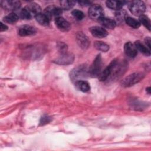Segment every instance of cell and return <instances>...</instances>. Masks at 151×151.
Returning <instances> with one entry per match:
<instances>
[{
  "mask_svg": "<svg viewBox=\"0 0 151 151\" xmlns=\"http://www.w3.org/2000/svg\"><path fill=\"white\" fill-rule=\"evenodd\" d=\"M110 63L111 64V68L108 79L111 81L119 78L124 74L128 68V64L125 60L119 61L115 59Z\"/></svg>",
  "mask_w": 151,
  "mask_h": 151,
  "instance_id": "obj_1",
  "label": "cell"
},
{
  "mask_svg": "<svg viewBox=\"0 0 151 151\" xmlns=\"http://www.w3.org/2000/svg\"><path fill=\"white\" fill-rule=\"evenodd\" d=\"M89 76L88 68L86 64H81L73 68L70 73V79L74 83Z\"/></svg>",
  "mask_w": 151,
  "mask_h": 151,
  "instance_id": "obj_2",
  "label": "cell"
},
{
  "mask_svg": "<svg viewBox=\"0 0 151 151\" xmlns=\"http://www.w3.org/2000/svg\"><path fill=\"white\" fill-rule=\"evenodd\" d=\"M103 62L102 58L100 55H98L94 60L93 63L88 68L89 76L93 77H98L101 71H102Z\"/></svg>",
  "mask_w": 151,
  "mask_h": 151,
  "instance_id": "obj_3",
  "label": "cell"
},
{
  "mask_svg": "<svg viewBox=\"0 0 151 151\" xmlns=\"http://www.w3.org/2000/svg\"><path fill=\"white\" fill-rule=\"evenodd\" d=\"M145 77L144 74L140 72L132 73L125 77L122 81V85L123 87H130L141 81Z\"/></svg>",
  "mask_w": 151,
  "mask_h": 151,
  "instance_id": "obj_4",
  "label": "cell"
},
{
  "mask_svg": "<svg viewBox=\"0 0 151 151\" xmlns=\"http://www.w3.org/2000/svg\"><path fill=\"white\" fill-rule=\"evenodd\" d=\"M129 9L132 14L139 17L145 12L146 5L142 1H133L129 4Z\"/></svg>",
  "mask_w": 151,
  "mask_h": 151,
  "instance_id": "obj_5",
  "label": "cell"
},
{
  "mask_svg": "<svg viewBox=\"0 0 151 151\" xmlns=\"http://www.w3.org/2000/svg\"><path fill=\"white\" fill-rule=\"evenodd\" d=\"M88 15L93 20L99 21L104 17V11L102 7L99 4H92L88 9Z\"/></svg>",
  "mask_w": 151,
  "mask_h": 151,
  "instance_id": "obj_6",
  "label": "cell"
},
{
  "mask_svg": "<svg viewBox=\"0 0 151 151\" xmlns=\"http://www.w3.org/2000/svg\"><path fill=\"white\" fill-rule=\"evenodd\" d=\"M74 60V56L71 53L67 52L62 53L61 55L54 60V62L60 65H68L71 64Z\"/></svg>",
  "mask_w": 151,
  "mask_h": 151,
  "instance_id": "obj_7",
  "label": "cell"
},
{
  "mask_svg": "<svg viewBox=\"0 0 151 151\" xmlns=\"http://www.w3.org/2000/svg\"><path fill=\"white\" fill-rule=\"evenodd\" d=\"M62 12L61 8L55 5H50L45 8L44 14H45L50 19H51L52 18L55 19L56 18L60 17Z\"/></svg>",
  "mask_w": 151,
  "mask_h": 151,
  "instance_id": "obj_8",
  "label": "cell"
},
{
  "mask_svg": "<svg viewBox=\"0 0 151 151\" xmlns=\"http://www.w3.org/2000/svg\"><path fill=\"white\" fill-rule=\"evenodd\" d=\"M1 5L5 10L9 11H17L20 8L21 3L18 1H1Z\"/></svg>",
  "mask_w": 151,
  "mask_h": 151,
  "instance_id": "obj_9",
  "label": "cell"
},
{
  "mask_svg": "<svg viewBox=\"0 0 151 151\" xmlns=\"http://www.w3.org/2000/svg\"><path fill=\"white\" fill-rule=\"evenodd\" d=\"M56 27L61 31H68L71 29L70 24L62 17H58L54 19Z\"/></svg>",
  "mask_w": 151,
  "mask_h": 151,
  "instance_id": "obj_10",
  "label": "cell"
},
{
  "mask_svg": "<svg viewBox=\"0 0 151 151\" xmlns=\"http://www.w3.org/2000/svg\"><path fill=\"white\" fill-rule=\"evenodd\" d=\"M18 34L22 37L34 35L37 32L36 28L31 25H23L18 29Z\"/></svg>",
  "mask_w": 151,
  "mask_h": 151,
  "instance_id": "obj_11",
  "label": "cell"
},
{
  "mask_svg": "<svg viewBox=\"0 0 151 151\" xmlns=\"http://www.w3.org/2000/svg\"><path fill=\"white\" fill-rule=\"evenodd\" d=\"M90 32L94 37L101 38H104L108 35L107 31L103 27L99 26H93L90 28Z\"/></svg>",
  "mask_w": 151,
  "mask_h": 151,
  "instance_id": "obj_12",
  "label": "cell"
},
{
  "mask_svg": "<svg viewBox=\"0 0 151 151\" xmlns=\"http://www.w3.org/2000/svg\"><path fill=\"white\" fill-rule=\"evenodd\" d=\"M25 8L32 18L35 17L38 14H40L41 11L40 6L35 2H31L28 4Z\"/></svg>",
  "mask_w": 151,
  "mask_h": 151,
  "instance_id": "obj_13",
  "label": "cell"
},
{
  "mask_svg": "<svg viewBox=\"0 0 151 151\" xmlns=\"http://www.w3.org/2000/svg\"><path fill=\"white\" fill-rule=\"evenodd\" d=\"M77 41L78 45L83 49H86L89 46L90 41L88 37L82 32L77 33Z\"/></svg>",
  "mask_w": 151,
  "mask_h": 151,
  "instance_id": "obj_14",
  "label": "cell"
},
{
  "mask_svg": "<svg viewBox=\"0 0 151 151\" xmlns=\"http://www.w3.org/2000/svg\"><path fill=\"white\" fill-rule=\"evenodd\" d=\"M124 51L125 54L131 58L135 57L137 54V50L134 44L131 42H127L124 44Z\"/></svg>",
  "mask_w": 151,
  "mask_h": 151,
  "instance_id": "obj_15",
  "label": "cell"
},
{
  "mask_svg": "<svg viewBox=\"0 0 151 151\" xmlns=\"http://www.w3.org/2000/svg\"><path fill=\"white\" fill-rule=\"evenodd\" d=\"M99 22L101 24L102 26L108 29H114L116 25V22L114 20L105 17H103L102 18H101L99 21Z\"/></svg>",
  "mask_w": 151,
  "mask_h": 151,
  "instance_id": "obj_16",
  "label": "cell"
},
{
  "mask_svg": "<svg viewBox=\"0 0 151 151\" xmlns=\"http://www.w3.org/2000/svg\"><path fill=\"white\" fill-rule=\"evenodd\" d=\"M134 44L137 50L139 51L143 54H144L146 56H149L150 55V50L147 47L146 45H145L140 41L138 40V41H135Z\"/></svg>",
  "mask_w": 151,
  "mask_h": 151,
  "instance_id": "obj_17",
  "label": "cell"
},
{
  "mask_svg": "<svg viewBox=\"0 0 151 151\" xmlns=\"http://www.w3.org/2000/svg\"><path fill=\"white\" fill-rule=\"evenodd\" d=\"M75 86L77 89L83 92H87L90 89L89 83L85 80H78L75 82Z\"/></svg>",
  "mask_w": 151,
  "mask_h": 151,
  "instance_id": "obj_18",
  "label": "cell"
},
{
  "mask_svg": "<svg viewBox=\"0 0 151 151\" xmlns=\"http://www.w3.org/2000/svg\"><path fill=\"white\" fill-rule=\"evenodd\" d=\"M124 2L122 1H107L106 2V6L111 9L119 11L122 9Z\"/></svg>",
  "mask_w": 151,
  "mask_h": 151,
  "instance_id": "obj_19",
  "label": "cell"
},
{
  "mask_svg": "<svg viewBox=\"0 0 151 151\" xmlns=\"http://www.w3.org/2000/svg\"><path fill=\"white\" fill-rule=\"evenodd\" d=\"M35 19L36 21L39 23V24H40L42 26H47L49 25L50 24V19H49V18L45 14H42L40 13L39 14H38L35 17Z\"/></svg>",
  "mask_w": 151,
  "mask_h": 151,
  "instance_id": "obj_20",
  "label": "cell"
},
{
  "mask_svg": "<svg viewBox=\"0 0 151 151\" xmlns=\"http://www.w3.org/2000/svg\"><path fill=\"white\" fill-rule=\"evenodd\" d=\"M111 68V63H110V64L109 65H107L103 70H102L101 71V73H100V74L98 76V78L100 81H104L108 79V78L110 76V74Z\"/></svg>",
  "mask_w": 151,
  "mask_h": 151,
  "instance_id": "obj_21",
  "label": "cell"
},
{
  "mask_svg": "<svg viewBox=\"0 0 151 151\" xmlns=\"http://www.w3.org/2000/svg\"><path fill=\"white\" fill-rule=\"evenodd\" d=\"M124 20L126 21V23L133 28L137 29L140 26V23L139 22V21L136 19L135 18H132L131 17L126 15L124 18Z\"/></svg>",
  "mask_w": 151,
  "mask_h": 151,
  "instance_id": "obj_22",
  "label": "cell"
},
{
  "mask_svg": "<svg viewBox=\"0 0 151 151\" xmlns=\"http://www.w3.org/2000/svg\"><path fill=\"white\" fill-rule=\"evenodd\" d=\"M19 16L17 14L14 12H11L8 15H6L5 17H4L3 18V21L6 23L12 24L17 22Z\"/></svg>",
  "mask_w": 151,
  "mask_h": 151,
  "instance_id": "obj_23",
  "label": "cell"
},
{
  "mask_svg": "<svg viewBox=\"0 0 151 151\" xmlns=\"http://www.w3.org/2000/svg\"><path fill=\"white\" fill-rule=\"evenodd\" d=\"M139 22L143 25L149 31L150 30L151 28V22L149 18L145 15H142L139 16Z\"/></svg>",
  "mask_w": 151,
  "mask_h": 151,
  "instance_id": "obj_24",
  "label": "cell"
},
{
  "mask_svg": "<svg viewBox=\"0 0 151 151\" xmlns=\"http://www.w3.org/2000/svg\"><path fill=\"white\" fill-rule=\"evenodd\" d=\"M94 45L97 50L102 52H107L109 50V45L102 41H96Z\"/></svg>",
  "mask_w": 151,
  "mask_h": 151,
  "instance_id": "obj_25",
  "label": "cell"
},
{
  "mask_svg": "<svg viewBox=\"0 0 151 151\" xmlns=\"http://www.w3.org/2000/svg\"><path fill=\"white\" fill-rule=\"evenodd\" d=\"M61 8L65 10L71 9L75 5L76 2L73 1H68V0H63L60 2Z\"/></svg>",
  "mask_w": 151,
  "mask_h": 151,
  "instance_id": "obj_26",
  "label": "cell"
},
{
  "mask_svg": "<svg viewBox=\"0 0 151 151\" xmlns=\"http://www.w3.org/2000/svg\"><path fill=\"white\" fill-rule=\"evenodd\" d=\"M71 15L77 20L80 21L83 19L84 17V13L78 9H74L71 11Z\"/></svg>",
  "mask_w": 151,
  "mask_h": 151,
  "instance_id": "obj_27",
  "label": "cell"
},
{
  "mask_svg": "<svg viewBox=\"0 0 151 151\" xmlns=\"http://www.w3.org/2000/svg\"><path fill=\"white\" fill-rule=\"evenodd\" d=\"M19 17H20L21 19H31L32 17L29 14V13L27 12V11L25 9V8H23L20 10L19 12Z\"/></svg>",
  "mask_w": 151,
  "mask_h": 151,
  "instance_id": "obj_28",
  "label": "cell"
},
{
  "mask_svg": "<svg viewBox=\"0 0 151 151\" xmlns=\"http://www.w3.org/2000/svg\"><path fill=\"white\" fill-rule=\"evenodd\" d=\"M57 47L58 51L60 52L61 54L67 52V46L65 43H64L63 42H58L57 45Z\"/></svg>",
  "mask_w": 151,
  "mask_h": 151,
  "instance_id": "obj_29",
  "label": "cell"
},
{
  "mask_svg": "<svg viewBox=\"0 0 151 151\" xmlns=\"http://www.w3.org/2000/svg\"><path fill=\"white\" fill-rule=\"evenodd\" d=\"M51 121V119L50 117H48V116H44L41 118L40 120V124L42 125H44L45 124H47L48 123H49Z\"/></svg>",
  "mask_w": 151,
  "mask_h": 151,
  "instance_id": "obj_30",
  "label": "cell"
},
{
  "mask_svg": "<svg viewBox=\"0 0 151 151\" xmlns=\"http://www.w3.org/2000/svg\"><path fill=\"white\" fill-rule=\"evenodd\" d=\"M145 42L147 47L150 50V43H151V40L149 37H146L145 39Z\"/></svg>",
  "mask_w": 151,
  "mask_h": 151,
  "instance_id": "obj_31",
  "label": "cell"
},
{
  "mask_svg": "<svg viewBox=\"0 0 151 151\" xmlns=\"http://www.w3.org/2000/svg\"><path fill=\"white\" fill-rule=\"evenodd\" d=\"M7 29H8V27L5 24H3L2 22H1L0 23V31H5Z\"/></svg>",
  "mask_w": 151,
  "mask_h": 151,
  "instance_id": "obj_32",
  "label": "cell"
},
{
  "mask_svg": "<svg viewBox=\"0 0 151 151\" xmlns=\"http://www.w3.org/2000/svg\"><path fill=\"white\" fill-rule=\"evenodd\" d=\"M78 3L82 5V6H88V5H90L91 4V2L90 1H79Z\"/></svg>",
  "mask_w": 151,
  "mask_h": 151,
  "instance_id": "obj_33",
  "label": "cell"
},
{
  "mask_svg": "<svg viewBox=\"0 0 151 151\" xmlns=\"http://www.w3.org/2000/svg\"><path fill=\"white\" fill-rule=\"evenodd\" d=\"M150 91H151V90H150V87L146 88V91L147 92L148 94H150Z\"/></svg>",
  "mask_w": 151,
  "mask_h": 151,
  "instance_id": "obj_34",
  "label": "cell"
}]
</instances>
